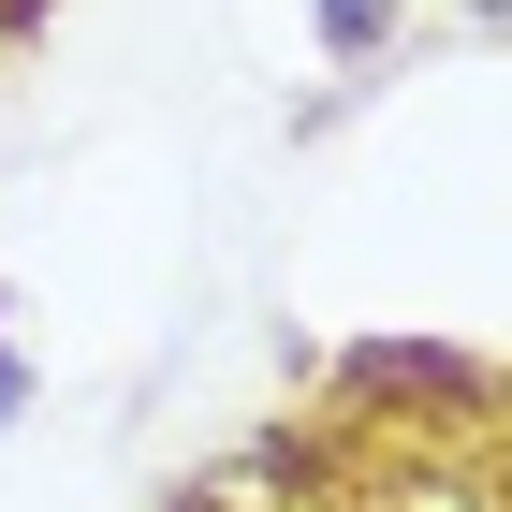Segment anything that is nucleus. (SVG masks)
Returning a JSON list of instances; mask_svg holds the SVG:
<instances>
[{
    "label": "nucleus",
    "instance_id": "1",
    "mask_svg": "<svg viewBox=\"0 0 512 512\" xmlns=\"http://www.w3.org/2000/svg\"><path fill=\"white\" fill-rule=\"evenodd\" d=\"M191 512H483V469L469 454H454V469H308V454H293V439H278V454H249L235 483H205Z\"/></svg>",
    "mask_w": 512,
    "mask_h": 512
},
{
    "label": "nucleus",
    "instance_id": "2",
    "mask_svg": "<svg viewBox=\"0 0 512 512\" xmlns=\"http://www.w3.org/2000/svg\"><path fill=\"white\" fill-rule=\"evenodd\" d=\"M308 15H322V44H337V59H381L410 0H308Z\"/></svg>",
    "mask_w": 512,
    "mask_h": 512
},
{
    "label": "nucleus",
    "instance_id": "3",
    "mask_svg": "<svg viewBox=\"0 0 512 512\" xmlns=\"http://www.w3.org/2000/svg\"><path fill=\"white\" fill-rule=\"evenodd\" d=\"M15 395H30V366H15V293H0V425H15Z\"/></svg>",
    "mask_w": 512,
    "mask_h": 512
}]
</instances>
